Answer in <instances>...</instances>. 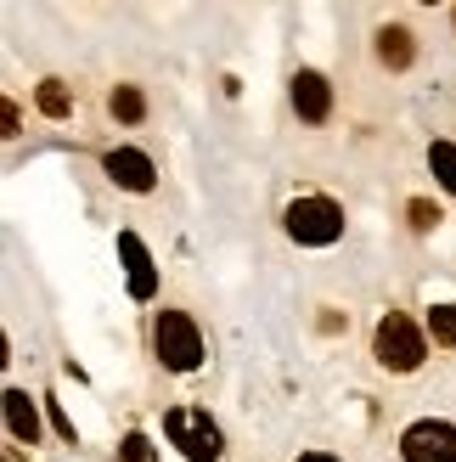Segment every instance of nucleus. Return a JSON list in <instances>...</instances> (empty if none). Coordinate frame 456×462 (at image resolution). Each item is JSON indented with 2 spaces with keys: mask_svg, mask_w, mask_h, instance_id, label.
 I'll return each mask as SVG.
<instances>
[{
  "mask_svg": "<svg viewBox=\"0 0 456 462\" xmlns=\"http://www.w3.org/2000/svg\"><path fill=\"white\" fill-rule=\"evenodd\" d=\"M378 57L389 68H406V62H412V34H406V29H383L378 34Z\"/></svg>",
  "mask_w": 456,
  "mask_h": 462,
  "instance_id": "nucleus-10",
  "label": "nucleus"
},
{
  "mask_svg": "<svg viewBox=\"0 0 456 462\" xmlns=\"http://www.w3.org/2000/svg\"><path fill=\"white\" fill-rule=\"evenodd\" d=\"M293 107H299V119H310V125H322L327 113H333V85L322 79V74H293Z\"/></svg>",
  "mask_w": 456,
  "mask_h": 462,
  "instance_id": "nucleus-7",
  "label": "nucleus"
},
{
  "mask_svg": "<svg viewBox=\"0 0 456 462\" xmlns=\"http://www.w3.org/2000/svg\"><path fill=\"white\" fill-rule=\"evenodd\" d=\"M428 170L440 175L445 192H456V147H451V142H434V147H428Z\"/></svg>",
  "mask_w": 456,
  "mask_h": 462,
  "instance_id": "nucleus-11",
  "label": "nucleus"
},
{
  "mask_svg": "<svg viewBox=\"0 0 456 462\" xmlns=\"http://www.w3.org/2000/svg\"><path fill=\"white\" fill-rule=\"evenodd\" d=\"M6 429H12L17 446H34L40 440V411H34V401L23 395V389H6Z\"/></svg>",
  "mask_w": 456,
  "mask_h": 462,
  "instance_id": "nucleus-9",
  "label": "nucleus"
},
{
  "mask_svg": "<svg viewBox=\"0 0 456 462\" xmlns=\"http://www.w3.org/2000/svg\"><path fill=\"white\" fill-rule=\"evenodd\" d=\"M40 113H51V119H62V113H68V90H62L57 79L40 85Z\"/></svg>",
  "mask_w": 456,
  "mask_h": 462,
  "instance_id": "nucleus-14",
  "label": "nucleus"
},
{
  "mask_svg": "<svg viewBox=\"0 0 456 462\" xmlns=\"http://www.w3.org/2000/svg\"><path fill=\"white\" fill-rule=\"evenodd\" d=\"M119 254H124V271H130V293H135V299H152L158 271H152V254L141 248V237H135V231H119Z\"/></svg>",
  "mask_w": 456,
  "mask_h": 462,
  "instance_id": "nucleus-8",
  "label": "nucleus"
},
{
  "mask_svg": "<svg viewBox=\"0 0 456 462\" xmlns=\"http://www.w3.org/2000/svg\"><path fill=\"white\" fill-rule=\"evenodd\" d=\"M372 350H378V361L389 366V373H412V366H423L428 344H423V333L412 328V321L389 310V316L378 321V333H372Z\"/></svg>",
  "mask_w": 456,
  "mask_h": 462,
  "instance_id": "nucleus-4",
  "label": "nucleus"
},
{
  "mask_svg": "<svg viewBox=\"0 0 456 462\" xmlns=\"http://www.w3.org/2000/svg\"><path fill=\"white\" fill-rule=\"evenodd\" d=\"M428 333H434V344L456 350V305H434V310H428Z\"/></svg>",
  "mask_w": 456,
  "mask_h": 462,
  "instance_id": "nucleus-12",
  "label": "nucleus"
},
{
  "mask_svg": "<svg viewBox=\"0 0 456 462\" xmlns=\"http://www.w3.org/2000/svg\"><path fill=\"white\" fill-rule=\"evenodd\" d=\"M400 457L406 462H456V429L440 418H423L400 434Z\"/></svg>",
  "mask_w": 456,
  "mask_h": 462,
  "instance_id": "nucleus-5",
  "label": "nucleus"
},
{
  "mask_svg": "<svg viewBox=\"0 0 456 462\" xmlns=\"http://www.w3.org/2000/svg\"><path fill=\"white\" fill-rule=\"evenodd\" d=\"M107 175H113V187H124V192H152V158L135 152V147H113Z\"/></svg>",
  "mask_w": 456,
  "mask_h": 462,
  "instance_id": "nucleus-6",
  "label": "nucleus"
},
{
  "mask_svg": "<svg viewBox=\"0 0 456 462\" xmlns=\"http://www.w3.org/2000/svg\"><path fill=\"white\" fill-rule=\"evenodd\" d=\"M51 423H57V434H62V440H74V418H68L62 406H51Z\"/></svg>",
  "mask_w": 456,
  "mask_h": 462,
  "instance_id": "nucleus-17",
  "label": "nucleus"
},
{
  "mask_svg": "<svg viewBox=\"0 0 456 462\" xmlns=\"http://www.w3.org/2000/svg\"><path fill=\"white\" fill-rule=\"evenodd\" d=\"M158 361L169 366V373H197V361H203V338H197V321L187 310H164L158 316Z\"/></svg>",
  "mask_w": 456,
  "mask_h": 462,
  "instance_id": "nucleus-1",
  "label": "nucleus"
},
{
  "mask_svg": "<svg viewBox=\"0 0 456 462\" xmlns=\"http://www.w3.org/2000/svg\"><path fill=\"white\" fill-rule=\"evenodd\" d=\"M113 113H119V119H141V113H147V102H141V90H135V85H119V90H113Z\"/></svg>",
  "mask_w": 456,
  "mask_h": 462,
  "instance_id": "nucleus-13",
  "label": "nucleus"
},
{
  "mask_svg": "<svg viewBox=\"0 0 456 462\" xmlns=\"http://www.w3.org/2000/svg\"><path fill=\"white\" fill-rule=\"evenodd\" d=\"M412 226H417V231H434V226H440V209H434L428 198H417V203H412Z\"/></svg>",
  "mask_w": 456,
  "mask_h": 462,
  "instance_id": "nucleus-16",
  "label": "nucleus"
},
{
  "mask_svg": "<svg viewBox=\"0 0 456 462\" xmlns=\"http://www.w3.org/2000/svg\"><path fill=\"white\" fill-rule=\"evenodd\" d=\"M164 434L187 451V462H220V429L209 423V411L175 406V411H164Z\"/></svg>",
  "mask_w": 456,
  "mask_h": 462,
  "instance_id": "nucleus-3",
  "label": "nucleus"
},
{
  "mask_svg": "<svg viewBox=\"0 0 456 462\" xmlns=\"http://www.w3.org/2000/svg\"><path fill=\"white\" fill-rule=\"evenodd\" d=\"M124 462H158V451H152V440H147V434H124Z\"/></svg>",
  "mask_w": 456,
  "mask_h": 462,
  "instance_id": "nucleus-15",
  "label": "nucleus"
},
{
  "mask_svg": "<svg viewBox=\"0 0 456 462\" xmlns=\"http://www.w3.org/2000/svg\"><path fill=\"white\" fill-rule=\"evenodd\" d=\"M299 462H338V457H327V451H305Z\"/></svg>",
  "mask_w": 456,
  "mask_h": 462,
  "instance_id": "nucleus-18",
  "label": "nucleus"
},
{
  "mask_svg": "<svg viewBox=\"0 0 456 462\" xmlns=\"http://www.w3.org/2000/svg\"><path fill=\"white\" fill-rule=\"evenodd\" d=\"M287 237H299L310 248H327L344 237V209H338L333 198H299L287 203Z\"/></svg>",
  "mask_w": 456,
  "mask_h": 462,
  "instance_id": "nucleus-2",
  "label": "nucleus"
}]
</instances>
